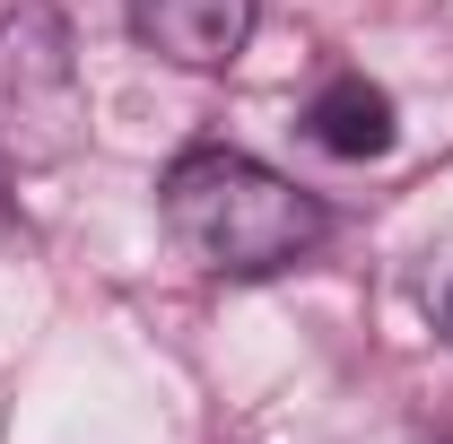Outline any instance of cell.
<instances>
[{
    "mask_svg": "<svg viewBox=\"0 0 453 444\" xmlns=\"http://www.w3.org/2000/svg\"><path fill=\"white\" fill-rule=\"evenodd\" d=\"M88 140V88L53 0L0 18V174H44Z\"/></svg>",
    "mask_w": 453,
    "mask_h": 444,
    "instance_id": "obj_2",
    "label": "cell"
},
{
    "mask_svg": "<svg viewBox=\"0 0 453 444\" xmlns=\"http://www.w3.org/2000/svg\"><path fill=\"white\" fill-rule=\"evenodd\" d=\"M131 35L174 70H226L253 35V0H131Z\"/></svg>",
    "mask_w": 453,
    "mask_h": 444,
    "instance_id": "obj_3",
    "label": "cell"
},
{
    "mask_svg": "<svg viewBox=\"0 0 453 444\" xmlns=\"http://www.w3.org/2000/svg\"><path fill=\"white\" fill-rule=\"evenodd\" d=\"M305 131H314V140H323L332 157H384L401 122H393V96H384V88H375L366 70H340L332 88H323V96L305 105Z\"/></svg>",
    "mask_w": 453,
    "mask_h": 444,
    "instance_id": "obj_4",
    "label": "cell"
},
{
    "mask_svg": "<svg viewBox=\"0 0 453 444\" xmlns=\"http://www.w3.org/2000/svg\"><path fill=\"white\" fill-rule=\"evenodd\" d=\"M0 183H9V174H0ZM0 235H9V192H0Z\"/></svg>",
    "mask_w": 453,
    "mask_h": 444,
    "instance_id": "obj_6",
    "label": "cell"
},
{
    "mask_svg": "<svg viewBox=\"0 0 453 444\" xmlns=\"http://www.w3.org/2000/svg\"><path fill=\"white\" fill-rule=\"evenodd\" d=\"M157 201H166L174 244L219 279L296 271L332 235V218H323L314 192H296L288 174H271L262 157H244V149H192V157H174Z\"/></svg>",
    "mask_w": 453,
    "mask_h": 444,
    "instance_id": "obj_1",
    "label": "cell"
},
{
    "mask_svg": "<svg viewBox=\"0 0 453 444\" xmlns=\"http://www.w3.org/2000/svg\"><path fill=\"white\" fill-rule=\"evenodd\" d=\"M436 332L453 340V279H445V296H436Z\"/></svg>",
    "mask_w": 453,
    "mask_h": 444,
    "instance_id": "obj_5",
    "label": "cell"
}]
</instances>
